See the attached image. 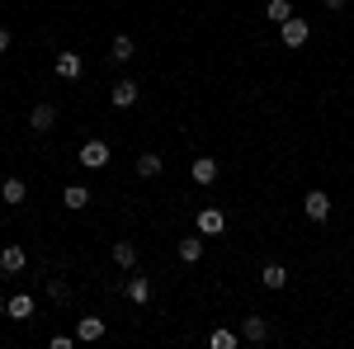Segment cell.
Returning <instances> with one entry per match:
<instances>
[{"label": "cell", "mask_w": 354, "mask_h": 349, "mask_svg": "<svg viewBox=\"0 0 354 349\" xmlns=\"http://www.w3.org/2000/svg\"><path fill=\"white\" fill-rule=\"evenodd\" d=\"M260 283H265L270 293H279V288H288V269H283L279 260H274V265H265V269H260Z\"/></svg>", "instance_id": "14"}, {"label": "cell", "mask_w": 354, "mask_h": 349, "mask_svg": "<svg viewBox=\"0 0 354 349\" xmlns=\"http://www.w3.org/2000/svg\"><path fill=\"white\" fill-rule=\"evenodd\" d=\"M180 260H185V265H198V260H203V232H194V236L180 241Z\"/></svg>", "instance_id": "17"}, {"label": "cell", "mask_w": 354, "mask_h": 349, "mask_svg": "<svg viewBox=\"0 0 354 349\" xmlns=\"http://www.w3.org/2000/svg\"><path fill=\"white\" fill-rule=\"evenodd\" d=\"M189 180H194V185H203V189H208L213 180H218V161H213V156H198V161L189 165Z\"/></svg>", "instance_id": "12"}, {"label": "cell", "mask_w": 354, "mask_h": 349, "mask_svg": "<svg viewBox=\"0 0 354 349\" xmlns=\"http://www.w3.org/2000/svg\"><path fill=\"white\" fill-rule=\"evenodd\" d=\"M48 297H53V302H66L71 293H66V283H57V279H48Z\"/></svg>", "instance_id": "23"}, {"label": "cell", "mask_w": 354, "mask_h": 349, "mask_svg": "<svg viewBox=\"0 0 354 349\" xmlns=\"http://www.w3.org/2000/svg\"><path fill=\"white\" fill-rule=\"evenodd\" d=\"M241 340H250V345H265V340H270V321H265L260 312L241 317Z\"/></svg>", "instance_id": "4"}, {"label": "cell", "mask_w": 354, "mask_h": 349, "mask_svg": "<svg viewBox=\"0 0 354 349\" xmlns=\"http://www.w3.org/2000/svg\"><path fill=\"white\" fill-rule=\"evenodd\" d=\"M161 170H165V161L156 151H142V156H137V175H142V180H156Z\"/></svg>", "instance_id": "18"}, {"label": "cell", "mask_w": 354, "mask_h": 349, "mask_svg": "<svg viewBox=\"0 0 354 349\" xmlns=\"http://www.w3.org/2000/svg\"><path fill=\"white\" fill-rule=\"evenodd\" d=\"M307 38H312V24H307L302 15H288V19L279 24V43H283V48H302Z\"/></svg>", "instance_id": "1"}, {"label": "cell", "mask_w": 354, "mask_h": 349, "mask_svg": "<svg viewBox=\"0 0 354 349\" xmlns=\"http://www.w3.org/2000/svg\"><path fill=\"white\" fill-rule=\"evenodd\" d=\"M0 198H5V203H24V198H28V185L19 180V175H10V180L0 185Z\"/></svg>", "instance_id": "19"}, {"label": "cell", "mask_w": 354, "mask_h": 349, "mask_svg": "<svg viewBox=\"0 0 354 349\" xmlns=\"http://www.w3.org/2000/svg\"><path fill=\"white\" fill-rule=\"evenodd\" d=\"M302 213H307V222H326V217H330V194L312 189V194L302 198Z\"/></svg>", "instance_id": "3"}, {"label": "cell", "mask_w": 354, "mask_h": 349, "mask_svg": "<svg viewBox=\"0 0 354 349\" xmlns=\"http://www.w3.org/2000/svg\"><path fill=\"white\" fill-rule=\"evenodd\" d=\"M326 10H345V0H326Z\"/></svg>", "instance_id": "25"}, {"label": "cell", "mask_w": 354, "mask_h": 349, "mask_svg": "<svg viewBox=\"0 0 354 349\" xmlns=\"http://www.w3.org/2000/svg\"><path fill=\"white\" fill-rule=\"evenodd\" d=\"M109 57L118 62V66H128V62L137 57V43L128 38V33H118V38H113V48H109Z\"/></svg>", "instance_id": "16"}, {"label": "cell", "mask_w": 354, "mask_h": 349, "mask_svg": "<svg viewBox=\"0 0 354 349\" xmlns=\"http://www.w3.org/2000/svg\"><path fill=\"white\" fill-rule=\"evenodd\" d=\"M10 43H15V38H10V28H0V53H10Z\"/></svg>", "instance_id": "24"}, {"label": "cell", "mask_w": 354, "mask_h": 349, "mask_svg": "<svg viewBox=\"0 0 354 349\" xmlns=\"http://www.w3.org/2000/svg\"><path fill=\"white\" fill-rule=\"evenodd\" d=\"M288 15H293V0H270L265 5V19H274V24H283Z\"/></svg>", "instance_id": "21"}, {"label": "cell", "mask_w": 354, "mask_h": 349, "mask_svg": "<svg viewBox=\"0 0 354 349\" xmlns=\"http://www.w3.org/2000/svg\"><path fill=\"white\" fill-rule=\"evenodd\" d=\"M53 123H57V104H33V113H28L33 133H53Z\"/></svg>", "instance_id": "10"}, {"label": "cell", "mask_w": 354, "mask_h": 349, "mask_svg": "<svg viewBox=\"0 0 354 349\" xmlns=\"http://www.w3.org/2000/svg\"><path fill=\"white\" fill-rule=\"evenodd\" d=\"M62 208H66V213L90 208V189H85V185H66V189H62Z\"/></svg>", "instance_id": "11"}, {"label": "cell", "mask_w": 354, "mask_h": 349, "mask_svg": "<svg viewBox=\"0 0 354 349\" xmlns=\"http://www.w3.org/2000/svg\"><path fill=\"white\" fill-rule=\"evenodd\" d=\"M24 269H28L24 245H5V250H0V274H24Z\"/></svg>", "instance_id": "6"}, {"label": "cell", "mask_w": 354, "mask_h": 349, "mask_svg": "<svg viewBox=\"0 0 354 349\" xmlns=\"http://www.w3.org/2000/svg\"><path fill=\"white\" fill-rule=\"evenodd\" d=\"M194 227H198L203 236H222V227H227V213H222V208H198Z\"/></svg>", "instance_id": "5"}, {"label": "cell", "mask_w": 354, "mask_h": 349, "mask_svg": "<svg viewBox=\"0 0 354 349\" xmlns=\"http://www.w3.org/2000/svg\"><path fill=\"white\" fill-rule=\"evenodd\" d=\"M208 345H213V349H236V345H241V335H232V330H213Z\"/></svg>", "instance_id": "22"}, {"label": "cell", "mask_w": 354, "mask_h": 349, "mask_svg": "<svg viewBox=\"0 0 354 349\" xmlns=\"http://www.w3.org/2000/svg\"><path fill=\"white\" fill-rule=\"evenodd\" d=\"M81 165L85 170H104V165H109V142H104V137H90L81 147Z\"/></svg>", "instance_id": "2"}, {"label": "cell", "mask_w": 354, "mask_h": 349, "mask_svg": "<svg viewBox=\"0 0 354 349\" xmlns=\"http://www.w3.org/2000/svg\"><path fill=\"white\" fill-rule=\"evenodd\" d=\"M137 95H142V90H137V81H128V76H123V81H118V85L109 90L113 109H133V104H137Z\"/></svg>", "instance_id": "9"}, {"label": "cell", "mask_w": 354, "mask_h": 349, "mask_svg": "<svg viewBox=\"0 0 354 349\" xmlns=\"http://www.w3.org/2000/svg\"><path fill=\"white\" fill-rule=\"evenodd\" d=\"M113 265H118V269H133L137 265V245L133 241H113Z\"/></svg>", "instance_id": "20"}, {"label": "cell", "mask_w": 354, "mask_h": 349, "mask_svg": "<svg viewBox=\"0 0 354 349\" xmlns=\"http://www.w3.org/2000/svg\"><path fill=\"white\" fill-rule=\"evenodd\" d=\"M53 71H57V76H62V81H76V76H81V71H85L81 53H57V57H53Z\"/></svg>", "instance_id": "7"}, {"label": "cell", "mask_w": 354, "mask_h": 349, "mask_svg": "<svg viewBox=\"0 0 354 349\" xmlns=\"http://www.w3.org/2000/svg\"><path fill=\"white\" fill-rule=\"evenodd\" d=\"M0 317H5V297H0Z\"/></svg>", "instance_id": "26"}, {"label": "cell", "mask_w": 354, "mask_h": 349, "mask_svg": "<svg viewBox=\"0 0 354 349\" xmlns=\"http://www.w3.org/2000/svg\"><path fill=\"white\" fill-rule=\"evenodd\" d=\"M104 335H109L104 317H81V321H76V340H85V345H90V340H104Z\"/></svg>", "instance_id": "8"}, {"label": "cell", "mask_w": 354, "mask_h": 349, "mask_svg": "<svg viewBox=\"0 0 354 349\" xmlns=\"http://www.w3.org/2000/svg\"><path fill=\"white\" fill-rule=\"evenodd\" d=\"M123 293H128V302H133V307H142V302L151 297V283H147L142 274H128V283H123Z\"/></svg>", "instance_id": "15"}, {"label": "cell", "mask_w": 354, "mask_h": 349, "mask_svg": "<svg viewBox=\"0 0 354 349\" xmlns=\"http://www.w3.org/2000/svg\"><path fill=\"white\" fill-rule=\"evenodd\" d=\"M5 317H15V321H28V317H33V297H28V293L5 297Z\"/></svg>", "instance_id": "13"}]
</instances>
